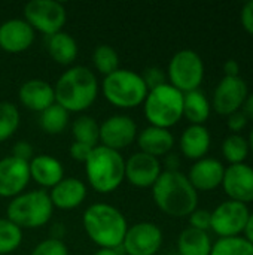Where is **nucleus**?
Instances as JSON below:
<instances>
[{"label": "nucleus", "mask_w": 253, "mask_h": 255, "mask_svg": "<svg viewBox=\"0 0 253 255\" xmlns=\"http://www.w3.org/2000/svg\"><path fill=\"white\" fill-rule=\"evenodd\" d=\"M227 126L230 128V131H233V134H239L246 126H248V117L239 111V112H234L228 117L227 120Z\"/></svg>", "instance_id": "nucleus-38"}, {"label": "nucleus", "mask_w": 253, "mask_h": 255, "mask_svg": "<svg viewBox=\"0 0 253 255\" xmlns=\"http://www.w3.org/2000/svg\"><path fill=\"white\" fill-rule=\"evenodd\" d=\"M22 242V230L7 218H0V255L13 253Z\"/></svg>", "instance_id": "nucleus-31"}, {"label": "nucleus", "mask_w": 253, "mask_h": 255, "mask_svg": "<svg viewBox=\"0 0 253 255\" xmlns=\"http://www.w3.org/2000/svg\"><path fill=\"white\" fill-rule=\"evenodd\" d=\"M245 235H246V241L251 244V245H253V214H251L249 215V220H248V223H246V227H245Z\"/></svg>", "instance_id": "nucleus-43"}, {"label": "nucleus", "mask_w": 253, "mask_h": 255, "mask_svg": "<svg viewBox=\"0 0 253 255\" xmlns=\"http://www.w3.org/2000/svg\"><path fill=\"white\" fill-rule=\"evenodd\" d=\"M94 255H119L116 250H104V248H100Z\"/></svg>", "instance_id": "nucleus-45"}, {"label": "nucleus", "mask_w": 253, "mask_h": 255, "mask_svg": "<svg viewBox=\"0 0 253 255\" xmlns=\"http://www.w3.org/2000/svg\"><path fill=\"white\" fill-rule=\"evenodd\" d=\"M222 154L231 164H242L249 154V142L242 134H230L222 143Z\"/></svg>", "instance_id": "nucleus-29"}, {"label": "nucleus", "mask_w": 253, "mask_h": 255, "mask_svg": "<svg viewBox=\"0 0 253 255\" xmlns=\"http://www.w3.org/2000/svg\"><path fill=\"white\" fill-rule=\"evenodd\" d=\"M137 143L140 152L152 155L155 158L167 155L174 146V137L167 128L149 126L137 134Z\"/></svg>", "instance_id": "nucleus-21"}, {"label": "nucleus", "mask_w": 253, "mask_h": 255, "mask_svg": "<svg viewBox=\"0 0 253 255\" xmlns=\"http://www.w3.org/2000/svg\"><path fill=\"white\" fill-rule=\"evenodd\" d=\"M137 137V126L127 115H113L100 126V142L103 146L118 151L130 146Z\"/></svg>", "instance_id": "nucleus-13"}, {"label": "nucleus", "mask_w": 253, "mask_h": 255, "mask_svg": "<svg viewBox=\"0 0 253 255\" xmlns=\"http://www.w3.org/2000/svg\"><path fill=\"white\" fill-rule=\"evenodd\" d=\"M34 42V30L25 19L12 18L0 24V49L9 54L27 51Z\"/></svg>", "instance_id": "nucleus-17"}, {"label": "nucleus", "mask_w": 253, "mask_h": 255, "mask_svg": "<svg viewBox=\"0 0 253 255\" xmlns=\"http://www.w3.org/2000/svg\"><path fill=\"white\" fill-rule=\"evenodd\" d=\"M157 206L169 217L183 218L197 209L198 194L186 175L179 170H166L152 187Z\"/></svg>", "instance_id": "nucleus-1"}, {"label": "nucleus", "mask_w": 253, "mask_h": 255, "mask_svg": "<svg viewBox=\"0 0 253 255\" xmlns=\"http://www.w3.org/2000/svg\"><path fill=\"white\" fill-rule=\"evenodd\" d=\"M166 164H167V170H177L179 167V158L177 155H169L167 160H166Z\"/></svg>", "instance_id": "nucleus-44"}, {"label": "nucleus", "mask_w": 253, "mask_h": 255, "mask_svg": "<svg viewBox=\"0 0 253 255\" xmlns=\"http://www.w3.org/2000/svg\"><path fill=\"white\" fill-rule=\"evenodd\" d=\"M240 19H242V25L243 28L253 36V0L248 1L243 9H242V15H240Z\"/></svg>", "instance_id": "nucleus-40"}, {"label": "nucleus", "mask_w": 253, "mask_h": 255, "mask_svg": "<svg viewBox=\"0 0 253 255\" xmlns=\"http://www.w3.org/2000/svg\"><path fill=\"white\" fill-rule=\"evenodd\" d=\"M225 76H239L240 73V64L236 60H227L224 64Z\"/></svg>", "instance_id": "nucleus-41"}, {"label": "nucleus", "mask_w": 253, "mask_h": 255, "mask_svg": "<svg viewBox=\"0 0 253 255\" xmlns=\"http://www.w3.org/2000/svg\"><path fill=\"white\" fill-rule=\"evenodd\" d=\"M28 163L15 157H6L0 160V197L13 199L24 193L30 182Z\"/></svg>", "instance_id": "nucleus-14"}, {"label": "nucleus", "mask_w": 253, "mask_h": 255, "mask_svg": "<svg viewBox=\"0 0 253 255\" xmlns=\"http://www.w3.org/2000/svg\"><path fill=\"white\" fill-rule=\"evenodd\" d=\"M210 221H212V212L206 209H195L189 215V224L192 229L207 232L210 229Z\"/></svg>", "instance_id": "nucleus-36"}, {"label": "nucleus", "mask_w": 253, "mask_h": 255, "mask_svg": "<svg viewBox=\"0 0 253 255\" xmlns=\"http://www.w3.org/2000/svg\"><path fill=\"white\" fill-rule=\"evenodd\" d=\"M72 133L75 136V142H81L89 145L92 148L97 146L100 140V126L91 117H79L72 127Z\"/></svg>", "instance_id": "nucleus-28"}, {"label": "nucleus", "mask_w": 253, "mask_h": 255, "mask_svg": "<svg viewBox=\"0 0 253 255\" xmlns=\"http://www.w3.org/2000/svg\"><path fill=\"white\" fill-rule=\"evenodd\" d=\"M86 197V187L78 178H63L51 188L49 199L54 208L69 211L81 206Z\"/></svg>", "instance_id": "nucleus-19"}, {"label": "nucleus", "mask_w": 253, "mask_h": 255, "mask_svg": "<svg viewBox=\"0 0 253 255\" xmlns=\"http://www.w3.org/2000/svg\"><path fill=\"white\" fill-rule=\"evenodd\" d=\"M92 63L101 75L107 76L119 69V55L113 46L100 45L94 49Z\"/></svg>", "instance_id": "nucleus-30"}, {"label": "nucleus", "mask_w": 253, "mask_h": 255, "mask_svg": "<svg viewBox=\"0 0 253 255\" xmlns=\"http://www.w3.org/2000/svg\"><path fill=\"white\" fill-rule=\"evenodd\" d=\"M52 202L43 190L21 193L13 197L6 209V218L22 229H39L49 223L52 217Z\"/></svg>", "instance_id": "nucleus-5"}, {"label": "nucleus", "mask_w": 253, "mask_h": 255, "mask_svg": "<svg viewBox=\"0 0 253 255\" xmlns=\"http://www.w3.org/2000/svg\"><path fill=\"white\" fill-rule=\"evenodd\" d=\"M101 88L106 100L122 109L137 108L148 96V87L142 75L128 69H118L104 76Z\"/></svg>", "instance_id": "nucleus-7"}, {"label": "nucleus", "mask_w": 253, "mask_h": 255, "mask_svg": "<svg viewBox=\"0 0 253 255\" xmlns=\"http://www.w3.org/2000/svg\"><path fill=\"white\" fill-rule=\"evenodd\" d=\"M19 102L30 111L43 112L46 108L55 103L54 87L42 79H30L19 87Z\"/></svg>", "instance_id": "nucleus-20"}, {"label": "nucleus", "mask_w": 253, "mask_h": 255, "mask_svg": "<svg viewBox=\"0 0 253 255\" xmlns=\"http://www.w3.org/2000/svg\"><path fill=\"white\" fill-rule=\"evenodd\" d=\"M222 187L227 196L240 203L253 202V167L249 164H231L225 169Z\"/></svg>", "instance_id": "nucleus-15"}, {"label": "nucleus", "mask_w": 253, "mask_h": 255, "mask_svg": "<svg viewBox=\"0 0 253 255\" xmlns=\"http://www.w3.org/2000/svg\"><path fill=\"white\" fill-rule=\"evenodd\" d=\"M161 173L160 160L145 152H136L125 161V179L137 188L154 187Z\"/></svg>", "instance_id": "nucleus-16"}, {"label": "nucleus", "mask_w": 253, "mask_h": 255, "mask_svg": "<svg viewBox=\"0 0 253 255\" xmlns=\"http://www.w3.org/2000/svg\"><path fill=\"white\" fill-rule=\"evenodd\" d=\"M183 117L191 126H203L210 117V103L201 90L183 94Z\"/></svg>", "instance_id": "nucleus-26"}, {"label": "nucleus", "mask_w": 253, "mask_h": 255, "mask_svg": "<svg viewBox=\"0 0 253 255\" xmlns=\"http://www.w3.org/2000/svg\"><path fill=\"white\" fill-rule=\"evenodd\" d=\"M54 93L55 103L69 114L86 111L98 94L97 78L88 67L73 66L58 78Z\"/></svg>", "instance_id": "nucleus-2"}, {"label": "nucleus", "mask_w": 253, "mask_h": 255, "mask_svg": "<svg viewBox=\"0 0 253 255\" xmlns=\"http://www.w3.org/2000/svg\"><path fill=\"white\" fill-rule=\"evenodd\" d=\"M163 245V232L154 223H137L127 229L122 250L127 255H155Z\"/></svg>", "instance_id": "nucleus-11"}, {"label": "nucleus", "mask_w": 253, "mask_h": 255, "mask_svg": "<svg viewBox=\"0 0 253 255\" xmlns=\"http://www.w3.org/2000/svg\"><path fill=\"white\" fill-rule=\"evenodd\" d=\"M30 255H69V250L61 239L49 238L40 242Z\"/></svg>", "instance_id": "nucleus-34"}, {"label": "nucleus", "mask_w": 253, "mask_h": 255, "mask_svg": "<svg viewBox=\"0 0 253 255\" xmlns=\"http://www.w3.org/2000/svg\"><path fill=\"white\" fill-rule=\"evenodd\" d=\"M225 167L216 158H201L189 170L188 179L195 191H212L222 185Z\"/></svg>", "instance_id": "nucleus-18"}, {"label": "nucleus", "mask_w": 253, "mask_h": 255, "mask_svg": "<svg viewBox=\"0 0 253 255\" xmlns=\"http://www.w3.org/2000/svg\"><path fill=\"white\" fill-rule=\"evenodd\" d=\"M142 78H143V81H145V84L148 87V91H151L154 88H158V87L167 84L166 82V73L160 67H155V66L145 69Z\"/></svg>", "instance_id": "nucleus-35"}, {"label": "nucleus", "mask_w": 253, "mask_h": 255, "mask_svg": "<svg viewBox=\"0 0 253 255\" xmlns=\"http://www.w3.org/2000/svg\"><path fill=\"white\" fill-rule=\"evenodd\" d=\"M248 142H249V148L253 151V130L251 131V136H249V140Z\"/></svg>", "instance_id": "nucleus-46"}, {"label": "nucleus", "mask_w": 253, "mask_h": 255, "mask_svg": "<svg viewBox=\"0 0 253 255\" xmlns=\"http://www.w3.org/2000/svg\"><path fill=\"white\" fill-rule=\"evenodd\" d=\"M204 78V63L192 49H182L173 55L169 63L170 85L180 93L198 90Z\"/></svg>", "instance_id": "nucleus-8"}, {"label": "nucleus", "mask_w": 253, "mask_h": 255, "mask_svg": "<svg viewBox=\"0 0 253 255\" xmlns=\"http://www.w3.org/2000/svg\"><path fill=\"white\" fill-rule=\"evenodd\" d=\"M92 146L89 145H85V143H81V142H75L72 143L70 146V155L72 158H75L76 161H81V163H85L88 160V157L91 155L92 152Z\"/></svg>", "instance_id": "nucleus-39"}, {"label": "nucleus", "mask_w": 253, "mask_h": 255, "mask_svg": "<svg viewBox=\"0 0 253 255\" xmlns=\"http://www.w3.org/2000/svg\"><path fill=\"white\" fill-rule=\"evenodd\" d=\"M12 157L22 160L25 163H30L34 158V149L30 142L27 140H19L12 146Z\"/></svg>", "instance_id": "nucleus-37"}, {"label": "nucleus", "mask_w": 253, "mask_h": 255, "mask_svg": "<svg viewBox=\"0 0 253 255\" xmlns=\"http://www.w3.org/2000/svg\"><path fill=\"white\" fill-rule=\"evenodd\" d=\"M210 255H253V245L245 238H221L212 245Z\"/></svg>", "instance_id": "nucleus-32"}, {"label": "nucleus", "mask_w": 253, "mask_h": 255, "mask_svg": "<svg viewBox=\"0 0 253 255\" xmlns=\"http://www.w3.org/2000/svg\"><path fill=\"white\" fill-rule=\"evenodd\" d=\"M19 126V112L13 103L0 102V142L7 140Z\"/></svg>", "instance_id": "nucleus-33"}, {"label": "nucleus", "mask_w": 253, "mask_h": 255, "mask_svg": "<svg viewBox=\"0 0 253 255\" xmlns=\"http://www.w3.org/2000/svg\"><path fill=\"white\" fill-rule=\"evenodd\" d=\"M143 103L145 117L154 127L169 130L183 117V93L170 84L148 91Z\"/></svg>", "instance_id": "nucleus-6"}, {"label": "nucleus", "mask_w": 253, "mask_h": 255, "mask_svg": "<svg viewBox=\"0 0 253 255\" xmlns=\"http://www.w3.org/2000/svg\"><path fill=\"white\" fill-rule=\"evenodd\" d=\"M69 124V112L58 103L51 105L43 112H40V127L49 134H60L66 130Z\"/></svg>", "instance_id": "nucleus-27"}, {"label": "nucleus", "mask_w": 253, "mask_h": 255, "mask_svg": "<svg viewBox=\"0 0 253 255\" xmlns=\"http://www.w3.org/2000/svg\"><path fill=\"white\" fill-rule=\"evenodd\" d=\"M48 52L52 60L61 66H69L78 55L76 40L66 31H58L48 39Z\"/></svg>", "instance_id": "nucleus-24"}, {"label": "nucleus", "mask_w": 253, "mask_h": 255, "mask_svg": "<svg viewBox=\"0 0 253 255\" xmlns=\"http://www.w3.org/2000/svg\"><path fill=\"white\" fill-rule=\"evenodd\" d=\"M84 229L88 238L104 250H118L125 238L128 224L116 208L106 203L91 205L84 214Z\"/></svg>", "instance_id": "nucleus-3"}, {"label": "nucleus", "mask_w": 253, "mask_h": 255, "mask_svg": "<svg viewBox=\"0 0 253 255\" xmlns=\"http://www.w3.org/2000/svg\"><path fill=\"white\" fill-rule=\"evenodd\" d=\"M248 97V85L240 76H225L213 93V109L224 117H230L243 108Z\"/></svg>", "instance_id": "nucleus-12"}, {"label": "nucleus", "mask_w": 253, "mask_h": 255, "mask_svg": "<svg viewBox=\"0 0 253 255\" xmlns=\"http://www.w3.org/2000/svg\"><path fill=\"white\" fill-rule=\"evenodd\" d=\"M177 251L180 255H210V236L207 235V232L188 227L179 235Z\"/></svg>", "instance_id": "nucleus-25"}, {"label": "nucleus", "mask_w": 253, "mask_h": 255, "mask_svg": "<svg viewBox=\"0 0 253 255\" xmlns=\"http://www.w3.org/2000/svg\"><path fill=\"white\" fill-rule=\"evenodd\" d=\"M25 21L33 30H37L46 36H52L66 24V7L55 0H30L24 6Z\"/></svg>", "instance_id": "nucleus-9"}, {"label": "nucleus", "mask_w": 253, "mask_h": 255, "mask_svg": "<svg viewBox=\"0 0 253 255\" xmlns=\"http://www.w3.org/2000/svg\"><path fill=\"white\" fill-rule=\"evenodd\" d=\"M210 149V133L204 126H189L180 137V151L189 160H201Z\"/></svg>", "instance_id": "nucleus-23"}, {"label": "nucleus", "mask_w": 253, "mask_h": 255, "mask_svg": "<svg viewBox=\"0 0 253 255\" xmlns=\"http://www.w3.org/2000/svg\"><path fill=\"white\" fill-rule=\"evenodd\" d=\"M249 215V208L245 203L224 202L212 212L210 229L221 238H236L245 230Z\"/></svg>", "instance_id": "nucleus-10"}, {"label": "nucleus", "mask_w": 253, "mask_h": 255, "mask_svg": "<svg viewBox=\"0 0 253 255\" xmlns=\"http://www.w3.org/2000/svg\"><path fill=\"white\" fill-rule=\"evenodd\" d=\"M91 187L101 194L115 191L125 179V160L118 151L97 145L85 161Z\"/></svg>", "instance_id": "nucleus-4"}, {"label": "nucleus", "mask_w": 253, "mask_h": 255, "mask_svg": "<svg viewBox=\"0 0 253 255\" xmlns=\"http://www.w3.org/2000/svg\"><path fill=\"white\" fill-rule=\"evenodd\" d=\"M28 167H30V178L34 179L42 187L52 188L64 178L63 164L57 158L46 154L36 155L28 163Z\"/></svg>", "instance_id": "nucleus-22"}, {"label": "nucleus", "mask_w": 253, "mask_h": 255, "mask_svg": "<svg viewBox=\"0 0 253 255\" xmlns=\"http://www.w3.org/2000/svg\"><path fill=\"white\" fill-rule=\"evenodd\" d=\"M242 112L248 117V120H253V93L248 94V97H246V100L243 103V111Z\"/></svg>", "instance_id": "nucleus-42"}]
</instances>
